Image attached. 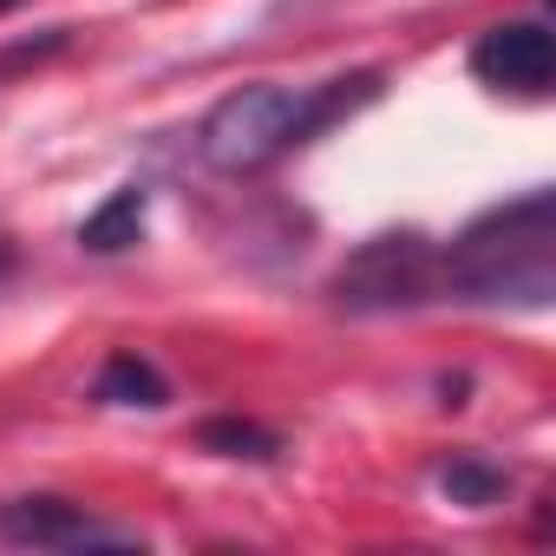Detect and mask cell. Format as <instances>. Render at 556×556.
Here are the masks:
<instances>
[{"instance_id": "6da1fadb", "label": "cell", "mask_w": 556, "mask_h": 556, "mask_svg": "<svg viewBox=\"0 0 556 556\" xmlns=\"http://www.w3.org/2000/svg\"><path fill=\"white\" fill-rule=\"evenodd\" d=\"M380 92H387L380 73H348V79H328V86H275V79H255V86H236L229 99H216L203 112L197 151L223 177H255L275 157H289L308 138L334 131L341 118H354L361 105H374Z\"/></svg>"}, {"instance_id": "9c48e42d", "label": "cell", "mask_w": 556, "mask_h": 556, "mask_svg": "<svg viewBox=\"0 0 556 556\" xmlns=\"http://www.w3.org/2000/svg\"><path fill=\"white\" fill-rule=\"evenodd\" d=\"M197 445H203V452H216V458H249V465L282 458V439H275L268 426H255V419H236V413L203 419V426H197Z\"/></svg>"}, {"instance_id": "277c9868", "label": "cell", "mask_w": 556, "mask_h": 556, "mask_svg": "<svg viewBox=\"0 0 556 556\" xmlns=\"http://www.w3.org/2000/svg\"><path fill=\"white\" fill-rule=\"evenodd\" d=\"M0 536L21 549H138V530L99 523L73 497H14L0 504Z\"/></svg>"}, {"instance_id": "5b68a950", "label": "cell", "mask_w": 556, "mask_h": 556, "mask_svg": "<svg viewBox=\"0 0 556 556\" xmlns=\"http://www.w3.org/2000/svg\"><path fill=\"white\" fill-rule=\"evenodd\" d=\"M471 79H484L491 92H517V99H543L556 79V40L543 21H497L471 40Z\"/></svg>"}, {"instance_id": "52a82bcc", "label": "cell", "mask_w": 556, "mask_h": 556, "mask_svg": "<svg viewBox=\"0 0 556 556\" xmlns=\"http://www.w3.org/2000/svg\"><path fill=\"white\" fill-rule=\"evenodd\" d=\"M92 400H105V406H144V413H157V406H170V380L144 361V354H112L105 367H99V380H92Z\"/></svg>"}, {"instance_id": "ba28073f", "label": "cell", "mask_w": 556, "mask_h": 556, "mask_svg": "<svg viewBox=\"0 0 556 556\" xmlns=\"http://www.w3.org/2000/svg\"><path fill=\"white\" fill-rule=\"evenodd\" d=\"M439 491H445L452 504H465V510H491V504L510 491V471L491 465V458H478V452H458L452 465H439Z\"/></svg>"}, {"instance_id": "30bf717a", "label": "cell", "mask_w": 556, "mask_h": 556, "mask_svg": "<svg viewBox=\"0 0 556 556\" xmlns=\"http://www.w3.org/2000/svg\"><path fill=\"white\" fill-rule=\"evenodd\" d=\"M8 275H14V236L0 229V282H8Z\"/></svg>"}, {"instance_id": "8fae6325", "label": "cell", "mask_w": 556, "mask_h": 556, "mask_svg": "<svg viewBox=\"0 0 556 556\" xmlns=\"http://www.w3.org/2000/svg\"><path fill=\"white\" fill-rule=\"evenodd\" d=\"M8 8H21V0H0V14H8Z\"/></svg>"}, {"instance_id": "7a4b0ae2", "label": "cell", "mask_w": 556, "mask_h": 556, "mask_svg": "<svg viewBox=\"0 0 556 556\" xmlns=\"http://www.w3.org/2000/svg\"><path fill=\"white\" fill-rule=\"evenodd\" d=\"M439 295L471 308H549L556 295V197L491 203L439 249Z\"/></svg>"}, {"instance_id": "8992f818", "label": "cell", "mask_w": 556, "mask_h": 556, "mask_svg": "<svg viewBox=\"0 0 556 556\" xmlns=\"http://www.w3.org/2000/svg\"><path fill=\"white\" fill-rule=\"evenodd\" d=\"M144 210H151V190H144V184H118V190L79 223V249H86V255H125V249L144 236Z\"/></svg>"}, {"instance_id": "3957f363", "label": "cell", "mask_w": 556, "mask_h": 556, "mask_svg": "<svg viewBox=\"0 0 556 556\" xmlns=\"http://www.w3.org/2000/svg\"><path fill=\"white\" fill-rule=\"evenodd\" d=\"M432 295H439V242L419 229L367 236L334 275V302L354 315H393V308H419Z\"/></svg>"}]
</instances>
